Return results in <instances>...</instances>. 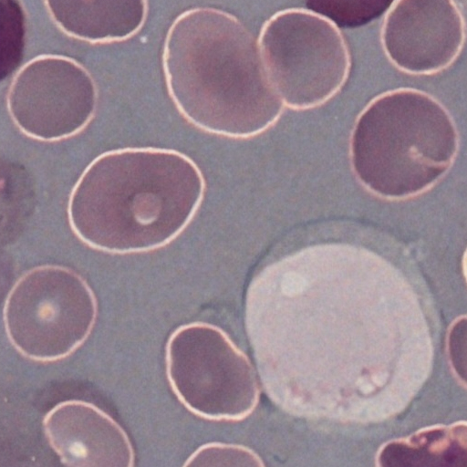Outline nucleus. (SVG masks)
<instances>
[{
  "label": "nucleus",
  "instance_id": "f257e3e1",
  "mask_svg": "<svg viewBox=\"0 0 467 467\" xmlns=\"http://www.w3.org/2000/svg\"><path fill=\"white\" fill-rule=\"evenodd\" d=\"M205 192L197 164L170 149L129 147L97 156L68 196L73 234L88 247L128 254L165 246L189 225Z\"/></svg>",
  "mask_w": 467,
  "mask_h": 467
},
{
  "label": "nucleus",
  "instance_id": "f03ea898",
  "mask_svg": "<svg viewBox=\"0 0 467 467\" xmlns=\"http://www.w3.org/2000/svg\"><path fill=\"white\" fill-rule=\"evenodd\" d=\"M161 63L177 110L204 132L253 138L284 112L257 39L225 11L194 7L181 13L167 31Z\"/></svg>",
  "mask_w": 467,
  "mask_h": 467
},
{
  "label": "nucleus",
  "instance_id": "7ed1b4c3",
  "mask_svg": "<svg viewBox=\"0 0 467 467\" xmlns=\"http://www.w3.org/2000/svg\"><path fill=\"white\" fill-rule=\"evenodd\" d=\"M459 132L447 108L412 88L385 91L357 116L349 153L359 182L389 200L414 197L436 184L451 167Z\"/></svg>",
  "mask_w": 467,
  "mask_h": 467
},
{
  "label": "nucleus",
  "instance_id": "20e7f679",
  "mask_svg": "<svg viewBox=\"0 0 467 467\" xmlns=\"http://www.w3.org/2000/svg\"><path fill=\"white\" fill-rule=\"evenodd\" d=\"M257 43L267 78L285 108H318L333 99L349 77L351 56L344 35L318 12H276L262 26Z\"/></svg>",
  "mask_w": 467,
  "mask_h": 467
},
{
  "label": "nucleus",
  "instance_id": "39448f33",
  "mask_svg": "<svg viewBox=\"0 0 467 467\" xmlns=\"http://www.w3.org/2000/svg\"><path fill=\"white\" fill-rule=\"evenodd\" d=\"M97 297L76 271L41 265L21 275L3 307V323L13 348L41 363L64 359L91 334L98 317Z\"/></svg>",
  "mask_w": 467,
  "mask_h": 467
},
{
  "label": "nucleus",
  "instance_id": "423d86ee",
  "mask_svg": "<svg viewBox=\"0 0 467 467\" xmlns=\"http://www.w3.org/2000/svg\"><path fill=\"white\" fill-rule=\"evenodd\" d=\"M169 385L194 415L211 420H239L259 398L254 368L220 327L203 322L180 326L165 345Z\"/></svg>",
  "mask_w": 467,
  "mask_h": 467
},
{
  "label": "nucleus",
  "instance_id": "0eeeda50",
  "mask_svg": "<svg viewBox=\"0 0 467 467\" xmlns=\"http://www.w3.org/2000/svg\"><path fill=\"white\" fill-rule=\"evenodd\" d=\"M97 103L91 74L62 55H40L27 61L16 72L6 93V109L16 128L46 142L82 131L93 119Z\"/></svg>",
  "mask_w": 467,
  "mask_h": 467
},
{
  "label": "nucleus",
  "instance_id": "6e6552de",
  "mask_svg": "<svg viewBox=\"0 0 467 467\" xmlns=\"http://www.w3.org/2000/svg\"><path fill=\"white\" fill-rule=\"evenodd\" d=\"M462 9L451 0H398L386 8L379 40L399 71L432 76L451 67L465 43Z\"/></svg>",
  "mask_w": 467,
  "mask_h": 467
},
{
  "label": "nucleus",
  "instance_id": "1a4fd4ad",
  "mask_svg": "<svg viewBox=\"0 0 467 467\" xmlns=\"http://www.w3.org/2000/svg\"><path fill=\"white\" fill-rule=\"evenodd\" d=\"M45 437L67 467H132L135 452L125 430L97 405L67 400L42 420Z\"/></svg>",
  "mask_w": 467,
  "mask_h": 467
},
{
  "label": "nucleus",
  "instance_id": "9d476101",
  "mask_svg": "<svg viewBox=\"0 0 467 467\" xmlns=\"http://www.w3.org/2000/svg\"><path fill=\"white\" fill-rule=\"evenodd\" d=\"M53 23L67 36L91 44L126 40L148 16L147 1H44Z\"/></svg>",
  "mask_w": 467,
  "mask_h": 467
},
{
  "label": "nucleus",
  "instance_id": "9b49d317",
  "mask_svg": "<svg viewBox=\"0 0 467 467\" xmlns=\"http://www.w3.org/2000/svg\"><path fill=\"white\" fill-rule=\"evenodd\" d=\"M466 425L424 430L408 440L386 444L379 464L388 467H465Z\"/></svg>",
  "mask_w": 467,
  "mask_h": 467
},
{
  "label": "nucleus",
  "instance_id": "f8f14e48",
  "mask_svg": "<svg viewBox=\"0 0 467 467\" xmlns=\"http://www.w3.org/2000/svg\"><path fill=\"white\" fill-rule=\"evenodd\" d=\"M25 17L17 1H0V78L18 65L24 49Z\"/></svg>",
  "mask_w": 467,
  "mask_h": 467
},
{
  "label": "nucleus",
  "instance_id": "ddd939ff",
  "mask_svg": "<svg viewBox=\"0 0 467 467\" xmlns=\"http://www.w3.org/2000/svg\"><path fill=\"white\" fill-rule=\"evenodd\" d=\"M253 451L238 444L209 442L197 448L183 466H263Z\"/></svg>",
  "mask_w": 467,
  "mask_h": 467
},
{
  "label": "nucleus",
  "instance_id": "4468645a",
  "mask_svg": "<svg viewBox=\"0 0 467 467\" xmlns=\"http://www.w3.org/2000/svg\"><path fill=\"white\" fill-rule=\"evenodd\" d=\"M466 319L457 320L448 338V351L451 366L458 377L465 382L466 376Z\"/></svg>",
  "mask_w": 467,
  "mask_h": 467
}]
</instances>
